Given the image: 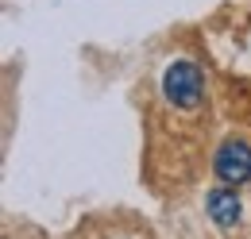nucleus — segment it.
<instances>
[{"label": "nucleus", "instance_id": "obj_3", "mask_svg": "<svg viewBox=\"0 0 251 239\" xmlns=\"http://www.w3.org/2000/svg\"><path fill=\"white\" fill-rule=\"evenodd\" d=\"M217 174L228 181H244L251 174V150L244 143H224V150L217 154Z\"/></svg>", "mask_w": 251, "mask_h": 239}, {"label": "nucleus", "instance_id": "obj_1", "mask_svg": "<svg viewBox=\"0 0 251 239\" xmlns=\"http://www.w3.org/2000/svg\"><path fill=\"white\" fill-rule=\"evenodd\" d=\"M209 147V93L197 62L178 54L158 70L147 112V181L158 193L197 174Z\"/></svg>", "mask_w": 251, "mask_h": 239}, {"label": "nucleus", "instance_id": "obj_2", "mask_svg": "<svg viewBox=\"0 0 251 239\" xmlns=\"http://www.w3.org/2000/svg\"><path fill=\"white\" fill-rule=\"evenodd\" d=\"M74 239H151L139 216L131 212H116V216H93L81 224V232Z\"/></svg>", "mask_w": 251, "mask_h": 239}]
</instances>
